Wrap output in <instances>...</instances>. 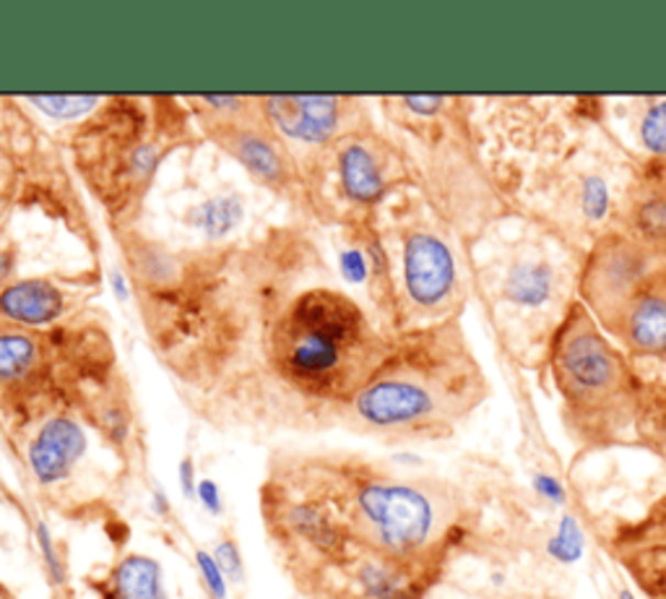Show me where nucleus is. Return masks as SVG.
<instances>
[{"mask_svg":"<svg viewBox=\"0 0 666 599\" xmlns=\"http://www.w3.org/2000/svg\"><path fill=\"white\" fill-rule=\"evenodd\" d=\"M664 589H666V587H664ZM664 595H666V591H664Z\"/></svg>","mask_w":666,"mask_h":599,"instance_id":"obj_29","label":"nucleus"},{"mask_svg":"<svg viewBox=\"0 0 666 599\" xmlns=\"http://www.w3.org/2000/svg\"><path fill=\"white\" fill-rule=\"evenodd\" d=\"M550 292V274L542 266H521L519 274L510 277V295L521 302H542Z\"/></svg>","mask_w":666,"mask_h":599,"instance_id":"obj_15","label":"nucleus"},{"mask_svg":"<svg viewBox=\"0 0 666 599\" xmlns=\"http://www.w3.org/2000/svg\"><path fill=\"white\" fill-rule=\"evenodd\" d=\"M550 555L559 563H576L584 555V534H580L578 521L573 517H563L557 534L550 540Z\"/></svg>","mask_w":666,"mask_h":599,"instance_id":"obj_16","label":"nucleus"},{"mask_svg":"<svg viewBox=\"0 0 666 599\" xmlns=\"http://www.w3.org/2000/svg\"><path fill=\"white\" fill-rule=\"evenodd\" d=\"M481 393L485 376L479 363L458 323L448 319L393 334L342 422L378 439H432L466 418Z\"/></svg>","mask_w":666,"mask_h":599,"instance_id":"obj_2","label":"nucleus"},{"mask_svg":"<svg viewBox=\"0 0 666 599\" xmlns=\"http://www.w3.org/2000/svg\"><path fill=\"white\" fill-rule=\"evenodd\" d=\"M89 448L87 430L76 418L66 412H53L42 420L37 433L32 435L26 448V462L42 488H53L68 479L76 464L84 459Z\"/></svg>","mask_w":666,"mask_h":599,"instance_id":"obj_12","label":"nucleus"},{"mask_svg":"<svg viewBox=\"0 0 666 599\" xmlns=\"http://www.w3.org/2000/svg\"><path fill=\"white\" fill-rule=\"evenodd\" d=\"M637 414L654 425L656 441L662 443V448L666 451V386H658V389H646V384H643L641 412Z\"/></svg>","mask_w":666,"mask_h":599,"instance_id":"obj_18","label":"nucleus"},{"mask_svg":"<svg viewBox=\"0 0 666 599\" xmlns=\"http://www.w3.org/2000/svg\"><path fill=\"white\" fill-rule=\"evenodd\" d=\"M618 599H635V595H633V591H630V589H620Z\"/></svg>","mask_w":666,"mask_h":599,"instance_id":"obj_27","label":"nucleus"},{"mask_svg":"<svg viewBox=\"0 0 666 599\" xmlns=\"http://www.w3.org/2000/svg\"><path fill=\"white\" fill-rule=\"evenodd\" d=\"M552 373L565 414L584 435L607 439L641 412L643 384L584 302H573L552 340Z\"/></svg>","mask_w":666,"mask_h":599,"instance_id":"obj_6","label":"nucleus"},{"mask_svg":"<svg viewBox=\"0 0 666 599\" xmlns=\"http://www.w3.org/2000/svg\"><path fill=\"white\" fill-rule=\"evenodd\" d=\"M196 492H198V500L203 503V509H207L209 513H222V492H219V485L214 482V479H201V482L196 485Z\"/></svg>","mask_w":666,"mask_h":599,"instance_id":"obj_23","label":"nucleus"},{"mask_svg":"<svg viewBox=\"0 0 666 599\" xmlns=\"http://www.w3.org/2000/svg\"><path fill=\"white\" fill-rule=\"evenodd\" d=\"M214 561L222 568V574L232 581H243V555H240V547L235 540H222L214 547Z\"/></svg>","mask_w":666,"mask_h":599,"instance_id":"obj_20","label":"nucleus"},{"mask_svg":"<svg viewBox=\"0 0 666 599\" xmlns=\"http://www.w3.org/2000/svg\"><path fill=\"white\" fill-rule=\"evenodd\" d=\"M91 281L63 277H16L0 292V321L47 329L87 310Z\"/></svg>","mask_w":666,"mask_h":599,"instance_id":"obj_11","label":"nucleus"},{"mask_svg":"<svg viewBox=\"0 0 666 599\" xmlns=\"http://www.w3.org/2000/svg\"><path fill=\"white\" fill-rule=\"evenodd\" d=\"M534 488H536V492H540L542 498H547L550 503H557V506H563V503H565V488L557 482L555 477H550V475H536V477H534Z\"/></svg>","mask_w":666,"mask_h":599,"instance_id":"obj_24","label":"nucleus"},{"mask_svg":"<svg viewBox=\"0 0 666 599\" xmlns=\"http://www.w3.org/2000/svg\"><path fill=\"white\" fill-rule=\"evenodd\" d=\"M16 264H19V248L11 243H0V292L11 285L13 279L19 277L16 274Z\"/></svg>","mask_w":666,"mask_h":599,"instance_id":"obj_22","label":"nucleus"},{"mask_svg":"<svg viewBox=\"0 0 666 599\" xmlns=\"http://www.w3.org/2000/svg\"><path fill=\"white\" fill-rule=\"evenodd\" d=\"M115 347L110 334L89 313L47 329L0 321V407L21 410L53 404L84 389H99L112 378Z\"/></svg>","mask_w":666,"mask_h":599,"instance_id":"obj_4","label":"nucleus"},{"mask_svg":"<svg viewBox=\"0 0 666 599\" xmlns=\"http://www.w3.org/2000/svg\"><path fill=\"white\" fill-rule=\"evenodd\" d=\"M344 281L300 224L169 253L133 290L154 359L198 412L302 430L344 418L393 336Z\"/></svg>","mask_w":666,"mask_h":599,"instance_id":"obj_1","label":"nucleus"},{"mask_svg":"<svg viewBox=\"0 0 666 599\" xmlns=\"http://www.w3.org/2000/svg\"><path fill=\"white\" fill-rule=\"evenodd\" d=\"M260 112L297 159L370 123L365 102L357 97H260Z\"/></svg>","mask_w":666,"mask_h":599,"instance_id":"obj_10","label":"nucleus"},{"mask_svg":"<svg viewBox=\"0 0 666 599\" xmlns=\"http://www.w3.org/2000/svg\"><path fill=\"white\" fill-rule=\"evenodd\" d=\"M37 540H40L42 555H45L49 579H53V584H63V581H66V570H63V563L58 558V553H55L53 537H49V532H47L45 524H37Z\"/></svg>","mask_w":666,"mask_h":599,"instance_id":"obj_21","label":"nucleus"},{"mask_svg":"<svg viewBox=\"0 0 666 599\" xmlns=\"http://www.w3.org/2000/svg\"><path fill=\"white\" fill-rule=\"evenodd\" d=\"M196 563H198V570H201V576H203V584H207L209 595L214 599H226V576L222 574V568H219L214 555L207 553V550H198Z\"/></svg>","mask_w":666,"mask_h":599,"instance_id":"obj_19","label":"nucleus"},{"mask_svg":"<svg viewBox=\"0 0 666 599\" xmlns=\"http://www.w3.org/2000/svg\"><path fill=\"white\" fill-rule=\"evenodd\" d=\"M352 579L367 599H417V587L399 563L365 555L352 566Z\"/></svg>","mask_w":666,"mask_h":599,"instance_id":"obj_13","label":"nucleus"},{"mask_svg":"<svg viewBox=\"0 0 666 599\" xmlns=\"http://www.w3.org/2000/svg\"><path fill=\"white\" fill-rule=\"evenodd\" d=\"M308 220L342 232L359 228L407 180V162L373 123L300 157Z\"/></svg>","mask_w":666,"mask_h":599,"instance_id":"obj_7","label":"nucleus"},{"mask_svg":"<svg viewBox=\"0 0 666 599\" xmlns=\"http://www.w3.org/2000/svg\"><path fill=\"white\" fill-rule=\"evenodd\" d=\"M260 100V97H258ZM203 141L230 154L255 182L274 190L279 199L300 211L302 207V167L287 141L264 120V112L247 120L226 123H196Z\"/></svg>","mask_w":666,"mask_h":599,"instance_id":"obj_9","label":"nucleus"},{"mask_svg":"<svg viewBox=\"0 0 666 599\" xmlns=\"http://www.w3.org/2000/svg\"><path fill=\"white\" fill-rule=\"evenodd\" d=\"M584 306L633 357H666V235H612L580 279Z\"/></svg>","mask_w":666,"mask_h":599,"instance_id":"obj_5","label":"nucleus"},{"mask_svg":"<svg viewBox=\"0 0 666 599\" xmlns=\"http://www.w3.org/2000/svg\"><path fill=\"white\" fill-rule=\"evenodd\" d=\"M180 485H182V492H186L188 498H193V490H196V477H193V462L190 459H182L180 464Z\"/></svg>","mask_w":666,"mask_h":599,"instance_id":"obj_25","label":"nucleus"},{"mask_svg":"<svg viewBox=\"0 0 666 599\" xmlns=\"http://www.w3.org/2000/svg\"><path fill=\"white\" fill-rule=\"evenodd\" d=\"M108 591L115 599H169L162 584V566L148 555H127L120 561Z\"/></svg>","mask_w":666,"mask_h":599,"instance_id":"obj_14","label":"nucleus"},{"mask_svg":"<svg viewBox=\"0 0 666 599\" xmlns=\"http://www.w3.org/2000/svg\"><path fill=\"white\" fill-rule=\"evenodd\" d=\"M664 180H666V167H664ZM664 193H666V190H664Z\"/></svg>","mask_w":666,"mask_h":599,"instance_id":"obj_28","label":"nucleus"},{"mask_svg":"<svg viewBox=\"0 0 666 599\" xmlns=\"http://www.w3.org/2000/svg\"><path fill=\"white\" fill-rule=\"evenodd\" d=\"M321 496L338 513L346 537H357L367 555L401 563L420 555L435 540L441 509L428 490L403 479L370 477L357 482L349 498H338L331 482Z\"/></svg>","mask_w":666,"mask_h":599,"instance_id":"obj_8","label":"nucleus"},{"mask_svg":"<svg viewBox=\"0 0 666 599\" xmlns=\"http://www.w3.org/2000/svg\"><path fill=\"white\" fill-rule=\"evenodd\" d=\"M203 141L186 100L110 97L70 129L63 149L118 232L133 230L162 162Z\"/></svg>","mask_w":666,"mask_h":599,"instance_id":"obj_3","label":"nucleus"},{"mask_svg":"<svg viewBox=\"0 0 666 599\" xmlns=\"http://www.w3.org/2000/svg\"><path fill=\"white\" fill-rule=\"evenodd\" d=\"M154 506H157V511L159 513H167L169 511V503H167V498H165V492H154Z\"/></svg>","mask_w":666,"mask_h":599,"instance_id":"obj_26","label":"nucleus"},{"mask_svg":"<svg viewBox=\"0 0 666 599\" xmlns=\"http://www.w3.org/2000/svg\"><path fill=\"white\" fill-rule=\"evenodd\" d=\"M641 138L651 154L666 159V100L648 108L641 125Z\"/></svg>","mask_w":666,"mask_h":599,"instance_id":"obj_17","label":"nucleus"}]
</instances>
